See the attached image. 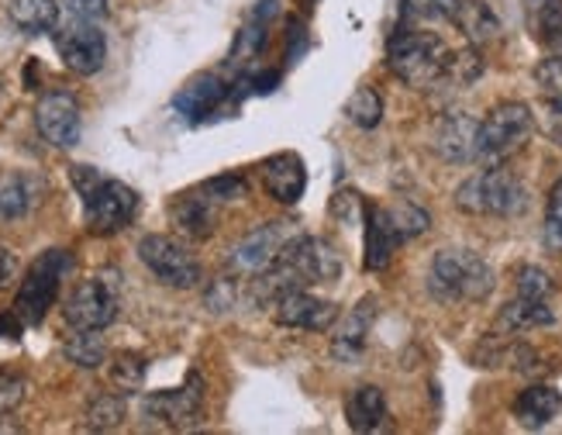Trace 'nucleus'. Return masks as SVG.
<instances>
[{"mask_svg": "<svg viewBox=\"0 0 562 435\" xmlns=\"http://www.w3.org/2000/svg\"><path fill=\"white\" fill-rule=\"evenodd\" d=\"M383 211H386L390 225H394V232H397L404 242L425 235L428 225H431V214H428L425 208H418L414 201H394V204H386Z\"/></svg>", "mask_w": 562, "mask_h": 435, "instance_id": "obj_28", "label": "nucleus"}, {"mask_svg": "<svg viewBox=\"0 0 562 435\" xmlns=\"http://www.w3.org/2000/svg\"><path fill=\"white\" fill-rule=\"evenodd\" d=\"M456 24L462 29L473 45H483V42H494L501 35V21L494 18V11L480 4V0H462V8L456 14Z\"/></svg>", "mask_w": 562, "mask_h": 435, "instance_id": "obj_26", "label": "nucleus"}, {"mask_svg": "<svg viewBox=\"0 0 562 435\" xmlns=\"http://www.w3.org/2000/svg\"><path fill=\"white\" fill-rule=\"evenodd\" d=\"M63 349H66V359L77 362L80 370H97V367H104V359H108V346H104V338L97 335V328H77V335H72Z\"/></svg>", "mask_w": 562, "mask_h": 435, "instance_id": "obj_27", "label": "nucleus"}, {"mask_svg": "<svg viewBox=\"0 0 562 435\" xmlns=\"http://www.w3.org/2000/svg\"><path fill=\"white\" fill-rule=\"evenodd\" d=\"M297 235L293 232L290 222H270V225H259L256 232H249L246 238L238 242V246L232 249L228 256V266H232V274L238 277H262L270 266L283 256L286 249V242Z\"/></svg>", "mask_w": 562, "mask_h": 435, "instance_id": "obj_8", "label": "nucleus"}, {"mask_svg": "<svg viewBox=\"0 0 562 435\" xmlns=\"http://www.w3.org/2000/svg\"><path fill=\"white\" fill-rule=\"evenodd\" d=\"M480 72H483V59L476 48H462V53H449V63L442 69V80L438 83H452V87H470L480 80Z\"/></svg>", "mask_w": 562, "mask_h": 435, "instance_id": "obj_31", "label": "nucleus"}, {"mask_svg": "<svg viewBox=\"0 0 562 435\" xmlns=\"http://www.w3.org/2000/svg\"><path fill=\"white\" fill-rule=\"evenodd\" d=\"M121 422H125V401H121V391L93 398V404L87 408V428H93V432H111Z\"/></svg>", "mask_w": 562, "mask_h": 435, "instance_id": "obj_32", "label": "nucleus"}, {"mask_svg": "<svg viewBox=\"0 0 562 435\" xmlns=\"http://www.w3.org/2000/svg\"><path fill=\"white\" fill-rule=\"evenodd\" d=\"M38 201V180L29 174H4L0 177V217L29 214Z\"/></svg>", "mask_w": 562, "mask_h": 435, "instance_id": "obj_23", "label": "nucleus"}, {"mask_svg": "<svg viewBox=\"0 0 562 435\" xmlns=\"http://www.w3.org/2000/svg\"><path fill=\"white\" fill-rule=\"evenodd\" d=\"M552 111H555V114H562V97H559V101L552 104Z\"/></svg>", "mask_w": 562, "mask_h": 435, "instance_id": "obj_42", "label": "nucleus"}, {"mask_svg": "<svg viewBox=\"0 0 562 435\" xmlns=\"http://www.w3.org/2000/svg\"><path fill=\"white\" fill-rule=\"evenodd\" d=\"M515 290L518 298H531V301H549L552 298V277L542 270V266H521L518 270V280H515Z\"/></svg>", "mask_w": 562, "mask_h": 435, "instance_id": "obj_34", "label": "nucleus"}, {"mask_svg": "<svg viewBox=\"0 0 562 435\" xmlns=\"http://www.w3.org/2000/svg\"><path fill=\"white\" fill-rule=\"evenodd\" d=\"M346 114L359 129H376L383 121V97L373 87H356V93L349 97V104H346Z\"/></svg>", "mask_w": 562, "mask_h": 435, "instance_id": "obj_29", "label": "nucleus"}, {"mask_svg": "<svg viewBox=\"0 0 562 435\" xmlns=\"http://www.w3.org/2000/svg\"><path fill=\"white\" fill-rule=\"evenodd\" d=\"M14 253L8 249V246H0V283H8L11 277H14Z\"/></svg>", "mask_w": 562, "mask_h": 435, "instance_id": "obj_41", "label": "nucleus"}, {"mask_svg": "<svg viewBox=\"0 0 562 435\" xmlns=\"http://www.w3.org/2000/svg\"><path fill=\"white\" fill-rule=\"evenodd\" d=\"M142 380H145V362H142V356H135V353L114 356V362H111V383L117 387L121 394H135L138 387H142Z\"/></svg>", "mask_w": 562, "mask_h": 435, "instance_id": "obj_33", "label": "nucleus"}, {"mask_svg": "<svg viewBox=\"0 0 562 435\" xmlns=\"http://www.w3.org/2000/svg\"><path fill=\"white\" fill-rule=\"evenodd\" d=\"M66 322L72 328H108L117 319V287L108 277H90L72 287L66 301Z\"/></svg>", "mask_w": 562, "mask_h": 435, "instance_id": "obj_9", "label": "nucleus"}, {"mask_svg": "<svg viewBox=\"0 0 562 435\" xmlns=\"http://www.w3.org/2000/svg\"><path fill=\"white\" fill-rule=\"evenodd\" d=\"M546 222H549V232L562 242V180H559V183L552 187V193H549Z\"/></svg>", "mask_w": 562, "mask_h": 435, "instance_id": "obj_40", "label": "nucleus"}, {"mask_svg": "<svg viewBox=\"0 0 562 435\" xmlns=\"http://www.w3.org/2000/svg\"><path fill=\"white\" fill-rule=\"evenodd\" d=\"M386 63L407 87H435L449 63V48L431 32H401L390 38Z\"/></svg>", "mask_w": 562, "mask_h": 435, "instance_id": "obj_2", "label": "nucleus"}, {"mask_svg": "<svg viewBox=\"0 0 562 435\" xmlns=\"http://www.w3.org/2000/svg\"><path fill=\"white\" fill-rule=\"evenodd\" d=\"M431 290L446 301H483L494 290V270L470 249H442L431 263Z\"/></svg>", "mask_w": 562, "mask_h": 435, "instance_id": "obj_3", "label": "nucleus"}, {"mask_svg": "<svg viewBox=\"0 0 562 435\" xmlns=\"http://www.w3.org/2000/svg\"><path fill=\"white\" fill-rule=\"evenodd\" d=\"M562 408V394L549 383H535L515 398V419L525 428H546Z\"/></svg>", "mask_w": 562, "mask_h": 435, "instance_id": "obj_17", "label": "nucleus"}, {"mask_svg": "<svg viewBox=\"0 0 562 435\" xmlns=\"http://www.w3.org/2000/svg\"><path fill=\"white\" fill-rule=\"evenodd\" d=\"M138 259L149 266V274L156 280H162L166 287H177V290L198 287L204 277L198 256H193L173 235H145L138 242Z\"/></svg>", "mask_w": 562, "mask_h": 435, "instance_id": "obj_7", "label": "nucleus"}, {"mask_svg": "<svg viewBox=\"0 0 562 435\" xmlns=\"http://www.w3.org/2000/svg\"><path fill=\"white\" fill-rule=\"evenodd\" d=\"M173 217H177V225L187 235L207 238L214 232V198H211V193H204V198H198V193H187V198H180L173 204Z\"/></svg>", "mask_w": 562, "mask_h": 435, "instance_id": "obj_22", "label": "nucleus"}, {"mask_svg": "<svg viewBox=\"0 0 562 435\" xmlns=\"http://www.w3.org/2000/svg\"><path fill=\"white\" fill-rule=\"evenodd\" d=\"M66 8L80 21H101L108 14V0H66Z\"/></svg>", "mask_w": 562, "mask_h": 435, "instance_id": "obj_39", "label": "nucleus"}, {"mask_svg": "<svg viewBox=\"0 0 562 435\" xmlns=\"http://www.w3.org/2000/svg\"><path fill=\"white\" fill-rule=\"evenodd\" d=\"M69 270H72V256L66 249H48V253H42L29 266V274H24V280L18 287V298H14L18 322L38 325L45 314H48V308L56 304L59 287H63V280H66Z\"/></svg>", "mask_w": 562, "mask_h": 435, "instance_id": "obj_5", "label": "nucleus"}, {"mask_svg": "<svg viewBox=\"0 0 562 435\" xmlns=\"http://www.w3.org/2000/svg\"><path fill=\"white\" fill-rule=\"evenodd\" d=\"M21 401H24V380L14 373H0V419L11 415Z\"/></svg>", "mask_w": 562, "mask_h": 435, "instance_id": "obj_38", "label": "nucleus"}, {"mask_svg": "<svg viewBox=\"0 0 562 435\" xmlns=\"http://www.w3.org/2000/svg\"><path fill=\"white\" fill-rule=\"evenodd\" d=\"M56 48L66 63V69H72L77 77H93L101 72L104 59H108V38L97 29V21H80L69 24L66 32L56 35Z\"/></svg>", "mask_w": 562, "mask_h": 435, "instance_id": "obj_11", "label": "nucleus"}, {"mask_svg": "<svg viewBox=\"0 0 562 435\" xmlns=\"http://www.w3.org/2000/svg\"><path fill=\"white\" fill-rule=\"evenodd\" d=\"M456 208L467 214H497V217H510L521 214L528 208V193L525 183L507 174V169H483V174H473L467 183H459L456 190Z\"/></svg>", "mask_w": 562, "mask_h": 435, "instance_id": "obj_4", "label": "nucleus"}, {"mask_svg": "<svg viewBox=\"0 0 562 435\" xmlns=\"http://www.w3.org/2000/svg\"><path fill=\"white\" fill-rule=\"evenodd\" d=\"M555 314L549 308V301H531V298H515L507 301L501 311V328L504 332H525V328H542L552 325Z\"/></svg>", "mask_w": 562, "mask_h": 435, "instance_id": "obj_25", "label": "nucleus"}, {"mask_svg": "<svg viewBox=\"0 0 562 435\" xmlns=\"http://www.w3.org/2000/svg\"><path fill=\"white\" fill-rule=\"evenodd\" d=\"M531 14L539 38L552 53H562V0H539V4H531Z\"/></svg>", "mask_w": 562, "mask_h": 435, "instance_id": "obj_30", "label": "nucleus"}, {"mask_svg": "<svg viewBox=\"0 0 562 435\" xmlns=\"http://www.w3.org/2000/svg\"><path fill=\"white\" fill-rule=\"evenodd\" d=\"M373 314H376L373 298L359 301V304L349 311L346 325L338 328L335 343H331V353H335L338 359H346V362L359 359V353L366 349V335H370V328H373Z\"/></svg>", "mask_w": 562, "mask_h": 435, "instance_id": "obj_19", "label": "nucleus"}, {"mask_svg": "<svg viewBox=\"0 0 562 435\" xmlns=\"http://www.w3.org/2000/svg\"><path fill=\"white\" fill-rule=\"evenodd\" d=\"M277 11V0H259V8L249 14V21L241 24L238 42H235V63H249L262 53L266 45V29H270V18Z\"/></svg>", "mask_w": 562, "mask_h": 435, "instance_id": "obj_24", "label": "nucleus"}, {"mask_svg": "<svg viewBox=\"0 0 562 435\" xmlns=\"http://www.w3.org/2000/svg\"><path fill=\"white\" fill-rule=\"evenodd\" d=\"M401 242L383 208H366V270H383Z\"/></svg>", "mask_w": 562, "mask_h": 435, "instance_id": "obj_18", "label": "nucleus"}, {"mask_svg": "<svg viewBox=\"0 0 562 435\" xmlns=\"http://www.w3.org/2000/svg\"><path fill=\"white\" fill-rule=\"evenodd\" d=\"M273 319H277V325H283V328L325 332V328H331L335 319H338V304L307 294V287H297V290H286V294H280V298L273 301Z\"/></svg>", "mask_w": 562, "mask_h": 435, "instance_id": "obj_12", "label": "nucleus"}, {"mask_svg": "<svg viewBox=\"0 0 562 435\" xmlns=\"http://www.w3.org/2000/svg\"><path fill=\"white\" fill-rule=\"evenodd\" d=\"M8 14L24 35H45V32H53L59 24V4H56V0H11Z\"/></svg>", "mask_w": 562, "mask_h": 435, "instance_id": "obj_21", "label": "nucleus"}, {"mask_svg": "<svg viewBox=\"0 0 562 435\" xmlns=\"http://www.w3.org/2000/svg\"><path fill=\"white\" fill-rule=\"evenodd\" d=\"M35 125L48 145H56V149H72L83 135V118H80L77 97L66 90L45 93L35 108Z\"/></svg>", "mask_w": 562, "mask_h": 435, "instance_id": "obj_10", "label": "nucleus"}, {"mask_svg": "<svg viewBox=\"0 0 562 435\" xmlns=\"http://www.w3.org/2000/svg\"><path fill=\"white\" fill-rule=\"evenodd\" d=\"M346 422L352 432H376L386 422V398L380 387L366 383L346 398Z\"/></svg>", "mask_w": 562, "mask_h": 435, "instance_id": "obj_20", "label": "nucleus"}, {"mask_svg": "<svg viewBox=\"0 0 562 435\" xmlns=\"http://www.w3.org/2000/svg\"><path fill=\"white\" fill-rule=\"evenodd\" d=\"M535 80H539V90L546 93V101L555 104L562 97V56H549L535 69Z\"/></svg>", "mask_w": 562, "mask_h": 435, "instance_id": "obj_35", "label": "nucleus"}, {"mask_svg": "<svg viewBox=\"0 0 562 435\" xmlns=\"http://www.w3.org/2000/svg\"><path fill=\"white\" fill-rule=\"evenodd\" d=\"M411 14L428 18V21H456L462 0H407Z\"/></svg>", "mask_w": 562, "mask_h": 435, "instance_id": "obj_36", "label": "nucleus"}, {"mask_svg": "<svg viewBox=\"0 0 562 435\" xmlns=\"http://www.w3.org/2000/svg\"><path fill=\"white\" fill-rule=\"evenodd\" d=\"M476 132L480 121H473L470 114H449L435 125L431 149L446 163H470L476 159Z\"/></svg>", "mask_w": 562, "mask_h": 435, "instance_id": "obj_15", "label": "nucleus"}, {"mask_svg": "<svg viewBox=\"0 0 562 435\" xmlns=\"http://www.w3.org/2000/svg\"><path fill=\"white\" fill-rule=\"evenodd\" d=\"M228 97V83L217 77V72H201V77H193L177 97H173V108L187 118V121H204L211 111H217Z\"/></svg>", "mask_w": 562, "mask_h": 435, "instance_id": "obj_16", "label": "nucleus"}, {"mask_svg": "<svg viewBox=\"0 0 562 435\" xmlns=\"http://www.w3.org/2000/svg\"><path fill=\"white\" fill-rule=\"evenodd\" d=\"M246 180L241 177H214L204 183V193H211L214 201H241L246 198Z\"/></svg>", "mask_w": 562, "mask_h": 435, "instance_id": "obj_37", "label": "nucleus"}, {"mask_svg": "<svg viewBox=\"0 0 562 435\" xmlns=\"http://www.w3.org/2000/svg\"><path fill=\"white\" fill-rule=\"evenodd\" d=\"M535 132V118L531 108L521 101H504L497 104L491 114L480 121V132H476V156L480 159H507L515 156L521 145L531 138Z\"/></svg>", "mask_w": 562, "mask_h": 435, "instance_id": "obj_6", "label": "nucleus"}, {"mask_svg": "<svg viewBox=\"0 0 562 435\" xmlns=\"http://www.w3.org/2000/svg\"><path fill=\"white\" fill-rule=\"evenodd\" d=\"M72 183H77L83 208H87V225L93 235H114L125 228L135 211H138V193L111 177H101L90 166H72Z\"/></svg>", "mask_w": 562, "mask_h": 435, "instance_id": "obj_1", "label": "nucleus"}, {"mask_svg": "<svg viewBox=\"0 0 562 435\" xmlns=\"http://www.w3.org/2000/svg\"><path fill=\"white\" fill-rule=\"evenodd\" d=\"M201 408H204V380L201 373H190L187 387L180 391H159L145 398V415H153L173 428H187L201 419Z\"/></svg>", "mask_w": 562, "mask_h": 435, "instance_id": "obj_13", "label": "nucleus"}, {"mask_svg": "<svg viewBox=\"0 0 562 435\" xmlns=\"http://www.w3.org/2000/svg\"><path fill=\"white\" fill-rule=\"evenodd\" d=\"M262 183L270 190V198H277L280 204L293 208L307 190V169L304 159L297 153H277L266 159L262 166Z\"/></svg>", "mask_w": 562, "mask_h": 435, "instance_id": "obj_14", "label": "nucleus"}]
</instances>
